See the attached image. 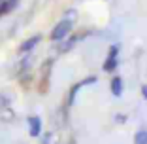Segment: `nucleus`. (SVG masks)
Returning a JSON list of instances; mask_svg holds the SVG:
<instances>
[{
  "label": "nucleus",
  "mask_w": 147,
  "mask_h": 144,
  "mask_svg": "<svg viewBox=\"0 0 147 144\" xmlns=\"http://www.w3.org/2000/svg\"><path fill=\"white\" fill-rule=\"evenodd\" d=\"M70 29H72V21H70V19H62V21L59 23L55 29H53V32H51V40H55V42L62 40L64 36H68Z\"/></svg>",
  "instance_id": "1"
},
{
  "label": "nucleus",
  "mask_w": 147,
  "mask_h": 144,
  "mask_svg": "<svg viewBox=\"0 0 147 144\" xmlns=\"http://www.w3.org/2000/svg\"><path fill=\"white\" fill-rule=\"evenodd\" d=\"M115 66H117V46H113V48H109V55H108V59H106L102 68H104L106 72H113Z\"/></svg>",
  "instance_id": "2"
},
{
  "label": "nucleus",
  "mask_w": 147,
  "mask_h": 144,
  "mask_svg": "<svg viewBox=\"0 0 147 144\" xmlns=\"http://www.w3.org/2000/svg\"><path fill=\"white\" fill-rule=\"evenodd\" d=\"M40 40H42V38H40V34H38V36H32V38H28V40H25V42L21 44V48H19V51H21V53L30 51L32 48H36V46H38Z\"/></svg>",
  "instance_id": "3"
},
{
  "label": "nucleus",
  "mask_w": 147,
  "mask_h": 144,
  "mask_svg": "<svg viewBox=\"0 0 147 144\" xmlns=\"http://www.w3.org/2000/svg\"><path fill=\"white\" fill-rule=\"evenodd\" d=\"M28 127H30V135L38 136L40 131H42V121H40V118H36V116L28 118Z\"/></svg>",
  "instance_id": "4"
},
{
  "label": "nucleus",
  "mask_w": 147,
  "mask_h": 144,
  "mask_svg": "<svg viewBox=\"0 0 147 144\" xmlns=\"http://www.w3.org/2000/svg\"><path fill=\"white\" fill-rule=\"evenodd\" d=\"M111 93L115 97H119L123 93V82H121V78H119V76H115V78L111 80Z\"/></svg>",
  "instance_id": "5"
},
{
  "label": "nucleus",
  "mask_w": 147,
  "mask_h": 144,
  "mask_svg": "<svg viewBox=\"0 0 147 144\" xmlns=\"http://www.w3.org/2000/svg\"><path fill=\"white\" fill-rule=\"evenodd\" d=\"M13 116H15V114H13L11 110L8 108V106L0 108V119H2V121H11V119H13Z\"/></svg>",
  "instance_id": "6"
},
{
  "label": "nucleus",
  "mask_w": 147,
  "mask_h": 144,
  "mask_svg": "<svg viewBox=\"0 0 147 144\" xmlns=\"http://www.w3.org/2000/svg\"><path fill=\"white\" fill-rule=\"evenodd\" d=\"M134 144H147V131H138L134 136Z\"/></svg>",
  "instance_id": "7"
},
{
  "label": "nucleus",
  "mask_w": 147,
  "mask_h": 144,
  "mask_svg": "<svg viewBox=\"0 0 147 144\" xmlns=\"http://www.w3.org/2000/svg\"><path fill=\"white\" fill-rule=\"evenodd\" d=\"M57 142H59V136H57V135H53V133H49V135H47V139L43 140V144H57Z\"/></svg>",
  "instance_id": "8"
},
{
  "label": "nucleus",
  "mask_w": 147,
  "mask_h": 144,
  "mask_svg": "<svg viewBox=\"0 0 147 144\" xmlns=\"http://www.w3.org/2000/svg\"><path fill=\"white\" fill-rule=\"evenodd\" d=\"M74 42H76V38H70L68 42H64V44H62V46H61L59 49H61V51H68V49H70V48L74 46Z\"/></svg>",
  "instance_id": "9"
},
{
  "label": "nucleus",
  "mask_w": 147,
  "mask_h": 144,
  "mask_svg": "<svg viewBox=\"0 0 147 144\" xmlns=\"http://www.w3.org/2000/svg\"><path fill=\"white\" fill-rule=\"evenodd\" d=\"M4 106H8V99L0 93V108H4Z\"/></svg>",
  "instance_id": "10"
},
{
  "label": "nucleus",
  "mask_w": 147,
  "mask_h": 144,
  "mask_svg": "<svg viewBox=\"0 0 147 144\" xmlns=\"http://www.w3.org/2000/svg\"><path fill=\"white\" fill-rule=\"evenodd\" d=\"M142 95H143V99H147V85L142 87Z\"/></svg>",
  "instance_id": "11"
}]
</instances>
